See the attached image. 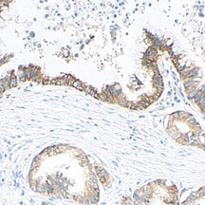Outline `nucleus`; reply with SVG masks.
<instances>
[{"mask_svg": "<svg viewBox=\"0 0 205 205\" xmlns=\"http://www.w3.org/2000/svg\"><path fill=\"white\" fill-rule=\"evenodd\" d=\"M10 85L13 87V86H15L16 85V79H15V77H13V78H12V81L10 82Z\"/></svg>", "mask_w": 205, "mask_h": 205, "instance_id": "1", "label": "nucleus"}]
</instances>
